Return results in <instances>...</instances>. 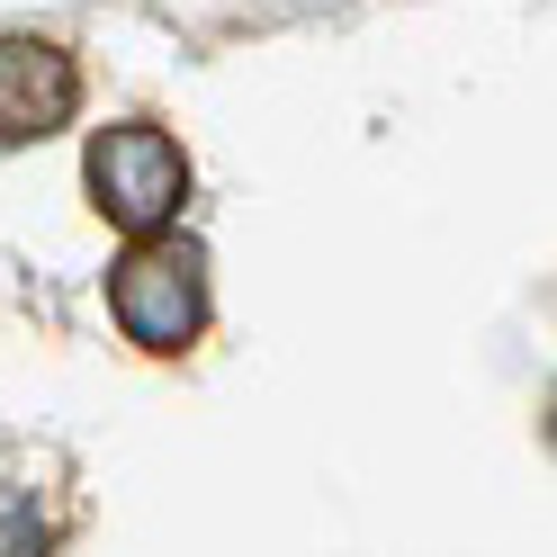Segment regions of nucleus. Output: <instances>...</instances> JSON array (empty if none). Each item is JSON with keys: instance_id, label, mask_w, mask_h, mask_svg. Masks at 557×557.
I'll return each mask as SVG.
<instances>
[{"instance_id": "nucleus-3", "label": "nucleus", "mask_w": 557, "mask_h": 557, "mask_svg": "<svg viewBox=\"0 0 557 557\" xmlns=\"http://www.w3.org/2000/svg\"><path fill=\"white\" fill-rule=\"evenodd\" d=\"M82 73L73 54L46 37H0V145H46L54 126H73Z\"/></svg>"}, {"instance_id": "nucleus-2", "label": "nucleus", "mask_w": 557, "mask_h": 557, "mask_svg": "<svg viewBox=\"0 0 557 557\" xmlns=\"http://www.w3.org/2000/svg\"><path fill=\"white\" fill-rule=\"evenodd\" d=\"M82 181H90V207H99V216H109L126 243H145V234H171V216H181L189 153L171 145L162 126H99Z\"/></svg>"}, {"instance_id": "nucleus-1", "label": "nucleus", "mask_w": 557, "mask_h": 557, "mask_svg": "<svg viewBox=\"0 0 557 557\" xmlns=\"http://www.w3.org/2000/svg\"><path fill=\"white\" fill-rule=\"evenodd\" d=\"M109 315L135 351H189L207 333V252L189 234H145L126 243V261L109 270Z\"/></svg>"}]
</instances>
